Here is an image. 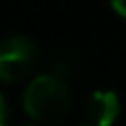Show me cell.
<instances>
[{
    "mask_svg": "<svg viewBox=\"0 0 126 126\" xmlns=\"http://www.w3.org/2000/svg\"><path fill=\"white\" fill-rule=\"evenodd\" d=\"M7 124H9V108H7L5 96L0 94V126H7Z\"/></svg>",
    "mask_w": 126,
    "mask_h": 126,
    "instance_id": "277c9868",
    "label": "cell"
},
{
    "mask_svg": "<svg viewBox=\"0 0 126 126\" xmlns=\"http://www.w3.org/2000/svg\"><path fill=\"white\" fill-rule=\"evenodd\" d=\"M110 2H112L114 12H117L119 16H124V19H126V0H110Z\"/></svg>",
    "mask_w": 126,
    "mask_h": 126,
    "instance_id": "5b68a950",
    "label": "cell"
},
{
    "mask_svg": "<svg viewBox=\"0 0 126 126\" xmlns=\"http://www.w3.org/2000/svg\"><path fill=\"white\" fill-rule=\"evenodd\" d=\"M86 117H89V126H112L119 117V98L114 91L100 89L94 91L86 103Z\"/></svg>",
    "mask_w": 126,
    "mask_h": 126,
    "instance_id": "3957f363",
    "label": "cell"
},
{
    "mask_svg": "<svg viewBox=\"0 0 126 126\" xmlns=\"http://www.w3.org/2000/svg\"><path fill=\"white\" fill-rule=\"evenodd\" d=\"M35 63V45L23 35L0 40V82H19Z\"/></svg>",
    "mask_w": 126,
    "mask_h": 126,
    "instance_id": "7a4b0ae2",
    "label": "cell"
},
{
    "mask_svg": "<svg viewBox=\"0 0 126 126\" xmlns=\"http://www.w3.org/2000/svg\"><path fill=\"white\" fill-rule=\"evenodd\" d=\"M70 108V91L65 79L54 72L40 75L23 91V110L33 122H56Z\"/></svg>",
    "mask_w": 126,
    "mask_h": 126,
    "instance_id": "6da1fadb",
    "label": "cell"
}]
</instances>
